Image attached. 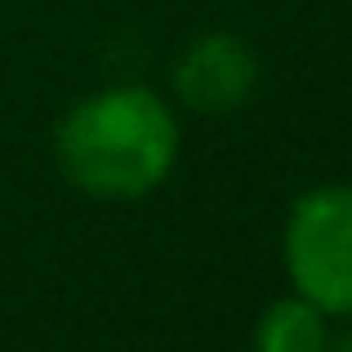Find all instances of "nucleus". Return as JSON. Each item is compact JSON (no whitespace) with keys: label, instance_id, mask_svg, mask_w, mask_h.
I'll use <instances>...</instances> for the list:
<instances>
[{"label":"nucleus","instance_id":"20e7f679","mask_svg":"<svg viewBox=\"0 0 352 352\" xmlns=\"http://www.w3.org/2000/svg\"><path fill=\"white\" fill-rule=\"evenodd\" d=\"M326 312L312 308L308 299L290 294L276 299L258 312L254 326V352H326L330 348V326Z\"/></svg>","mask_w":352,"mask_h":352},{"label":"nucleus","instance_id":"f03ea898","mask_svg":"<svg viewBox=\"0 0 352 352\" xmlns=\"http://www.w3.org/2000/svg\"><path fill=\"white\" fill-rule=\"evenodd\" d=\"M294 294L326 317H352V188L321 183L290 206L281 241Z\"/></svg>","mask_w":352,"mask_h":352},{"label":"nucleus","instance_id":"7ed1b4c3","mask_svg":"<svg viewBox=\"0 0 352 352\" xmlns=\"http://www.w3.org/2000/svg\"><path fill=\"white\" fill-rule=\"evenodd\" d=\"M258 89V54L232 32H206L174 63V94L183 107L206 116L236 112Z\"/></svg>","mask_w":352,"mask_h":352},{"label":"nucleus","instance_id":"f257e3e1","mask_svg":"<svg viewBox=\"0 0 352 352\" xmlns=\"http://www.w3.org/2000/svg\"><path fill=\"white\" fill-rule=\"evenodd\" d=\"M179 116L147 85L85 94L54 129L63 179L94 201H143L179 165Z\"/></svg>","mask_w":352,"mask_h":352},{"label":"nucleus","instance_id":"39448f33","mask_svg":"<svg viewBox=\"0 0 352 352\" xmlns=\"http://www.w3.org/2000/svg\"><path fill=\"white\" fill-rule=\"evenodd\" d=\"M326 352H352V335H348V339H339V344H335V348H326Z\"/></svg>","mask_w":352,"mask_h":352}]
</instances>
